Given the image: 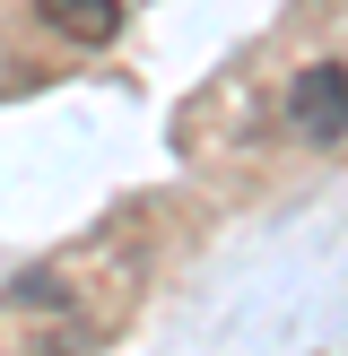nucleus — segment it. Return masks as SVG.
Masks as SVG:
<instances>
[{"label":"nucleus","instance_id":"nucleus-1","mask_svg":"<svg viewBox=\"0 0 348 356\" xmlns=\"http://www.w3.org/2000/svg\"><path fill=\"white\" fill-rule=\"evenodd\" d=\"M287 122H296L305 139H348V70H340V61L305 70V79L287 87Z\"/></svg>","mask_w":348,"mask_h":356},{"label":"nucleus","instance_id":"nucleus-2","mask_svg":"<svg viewBox=\"0 0 348 356\" xmlns=\"http://www.w3.org/2000/svg\"><path fill=\"white\" fill-rule=\"evenodd\" d=\"M35 9H44L70 44H113L122 35V0H35Z\"/></svg>","mask_w":348,"mask_h":356},{"label":"nucleus","instance_id":"nucleus-3","mask_svg":"<svg viewBox=\"0 0 348 356\" xmlns=\"http://www.w3.org/2000/svg\"><path fill=\"white\" fill-rule=\"evenodd\" d=\"M9 305H17V313H61L70 296H61V278H52V270H26V278L9 287Z\"/></svg>","mask_w":348,"mask_h":356}]
</instances>
